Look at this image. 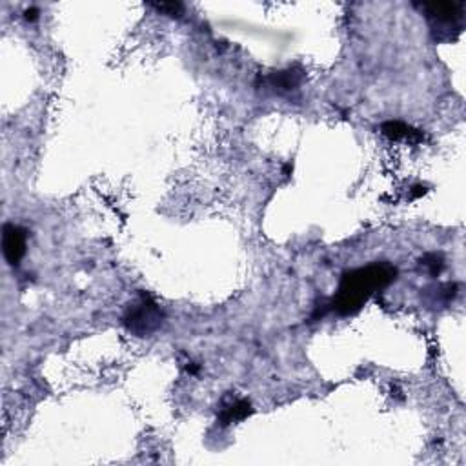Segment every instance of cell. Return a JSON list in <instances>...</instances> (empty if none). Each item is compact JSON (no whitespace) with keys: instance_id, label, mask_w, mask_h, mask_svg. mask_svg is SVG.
Returning a JSON list of instances; mask_svg holds the SVG:
<instances>
[{"instance_id":"6da1fadb","label":"cell","mask_w":466,"mask_h":466,"mask_svg":"<svg viewBox=\"0 0 466 466\" xmlns=\"http://www.w3.org/2000/svg\"><path fill=\"white\" fill-rule=\"evenodd\" d=\"M396 277L397 270L388 262H373L365 268L346 271L330 306L339 315H353L376 291L396 281Z\"/></svg>"},{"instance_id":"7a4b0ae2","label":"cell","mask_w":466,"mask_h":466,"mask_svg":"<svg viewBox=\"0 0 466 466\" xmlns=\"http://www.w3.org/2000/svg\"><path fill=\"white\" fill-rule=\"evenodd\" d=\"M416 6L428 21L434 42L445 44L461 35L465 26V2H425Z\"/></svg>"},{"instance_id":"3957f363","label":"cell","mask_w":466,"mask_h":466,"mask_svg":"<svg viewBox=\"0 0 466 466\" xmlns=\"http://www.w3.org/2000/svg\"><path fill=\"white\" fill-rule=\"evenodd\" d=\"M162 321H164V313L161 311L159 304L146 293H141L137 301L128 304L124 317H122L126 328L139 337L150 336L159 330Z\"/></svg>"},{"instance_id":"277c9868","label":"cell","mask_w":466,"mask_h":466,"mask_svg":"<svg viewBox=\"0 0 466 466\" xmlns=\"http://www.w3.org/2000/svg\"><path fill=\"white\" fill-rule=\"evenodd\" d=\"M28 231L17 224H6L2 228V251L10 266H19L26 255Z\"/></svg>"},{"instance_id":"5b68a950","label":"cell","mask_w":466,"mask_h":466,"mask_svg":"<svg viewBox=\"0 0 466 466\" xmlns=\"http://www.w3.org/2000/svg\"><path fill=\"white\" fill-rule=\"evenodd\" d=\"M382 135L388 137L390 141H408V142H419L423 141V133L411 126L405 124L401 121H388L381 126Z\"/></svg>"},{"instance_id":"8992f818","label":"cell","mask_w":466,"mask_h":466,"mask_svg":"<svg viewBox=\"0 0 466 466\" xmlns=\"http://www.w3.org/2000/svg\"><path fill=\"white\" fill-rule=\"evenodd\" d=\"M251 414V405L244 399H237V401L226 405L221 410V416H219V423L222 426H228L231 423L242 421L246 417Z\"/></svg>"},{"instance_id":"52a82bcc","label":"cell","mask_w":466,"mask_h":466,"mask_svg":"<svg viewBox=\"0 0 466 466\" xmlns=\"http://www.w3.org/2000/svg\"><path fill=\"white\" fill-rule=\"evenodd\" d=\"M271 82H273V86H275L279 91H291L299 88V84H301V75L293 70L279 71V73H275V75L271 77Z\"/></svg>"},{"instance_id":"ba28073f","label":"cell","mask_w":466,"mask_h":466,"mask_svg":"<svg viewBox=\"0 0 466 466\" xmlns=\"http://www.w3.org/2000/svg\"><path fill=\"white\" fill-rule=\"evenodd\" d=\"M151 8H155L157 11L170 17H181L182 11H184V6L179 4V2H161V4H151Z\"/></svg>"},{"instance_id":"9c48e42d","label":"cell","mask_w":466,"mask_h":466,"mask_svg":"<svg viewBox=\"0 0 466 466\" xmlns=\"http://www.w3.org/2000/svg\"><path fill=\"white\" fill-rule=\"evenodd\" d=\"M425 266H428V268H430L431 275H439V273L443 271V266H445V262H443L441 255H436V253H431V255L425 257Z\"/></svg>"},{"instance_id":"30bf717a","label":"cell","mask_w":466,"mask_h":466,"mask_svg":"<svg viewBox=\"0 0 466 466\" xmlns=\"http://www.w3.org/2000/svg\"><path fill=\"white\" fill-rule=\"evenodd\" d=\"M24 17H26V21H37V19H39V10H37V8H30V10H26L24 11Z\"/></svg>"},{"instance_id":"8fae6325","label":"cell","mask_w":466,"mask_h":466,"mask_svg":"<svg viewBox=\"0 0 466 466\" xmlns=\"http://www.w3.org/2000/svg\"><path fill=\"white\" fill-rule=\"evenodd\" d=\"M414 190H416V191H411V197H414V199H416V197L425 195V193H426V188H425V186H416V188H414Z\"/></svg>"}]
</instances>
